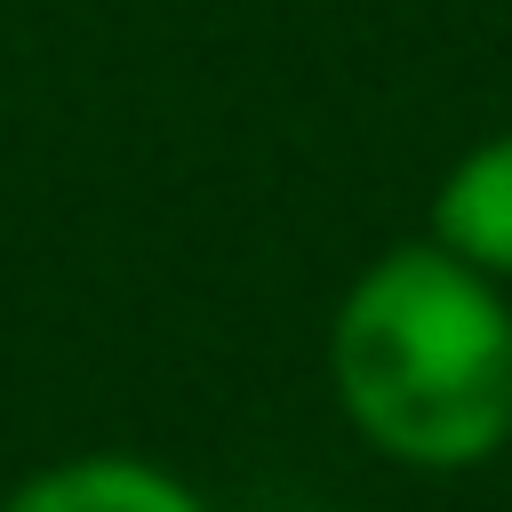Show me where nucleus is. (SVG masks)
<instances>
[{"mask_svg":"<svg viewBox=\"0 0 512 512\" xmlns=\"http://www.w3.org/2000/svg\"><path fill=\"white\" fill-rule=\"evenodd\" d=\"M328 392L400 472H472L512 440V288L432 232L368 256L328 312Z\"/></svg>","mask_w":512,"mask_h":512,"instance_id":"1","label":"nucleus"},{"mask_svg":"<svg viewBox=\"0 0 512 512\" xmlns=\"http://www.w3.org/2000/svg\"><path fill=\"white\" fill-rule=\"evenodd\" d=\"M0 512H216L176 464L128 456V448H80L56 464H32Z\"/></svg>","mask_w":512,"mask_h":512,"instance_id":"2","label":"nucleus"},{"mask_svg":"<svg viewBox=\"0 0 512 512\" xmlns=\"http://www.w3.org/2000/svg\"><path fill=\"white\" fill-rule=\"evenodd\" d=\"M424 232L448 256H464L472 272L512 288V128H496V136H480L448 160V176L432 184Z\"/></svg>","mask_w":512,"mask_h":512,"instance_id":"3","label":"nucleus"}]
</instances>
